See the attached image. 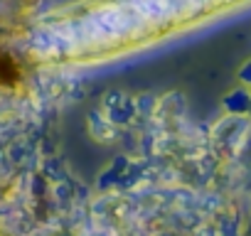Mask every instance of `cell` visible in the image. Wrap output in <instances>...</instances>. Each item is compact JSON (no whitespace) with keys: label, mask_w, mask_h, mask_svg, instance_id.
Instances as JSON below:
<instances>
[{"label":"cell","mask_w":251,"mask_h":236,"mask_svg":"<svg viewBox=\"0 0 251 236\" xmlns=\"http://www.w3.org/2000/svg\"><path fill=\"white\" fill-rule=\"evenodd\" d=\"M249 106H251V89L246 86H236L226 91L222 98V108L226 116H249Z\"/></svg>","instance_id":"6da1fadb"},{"label":"cell","mask_w":251,"mask_h":236,"mask_svg":"<svg viewBox=\"0 0 251 236\" xmlns=\"http://www.w3.org/2000/svg\"><path fill=\"white\" fill-rule=\"evenodd\" d=\"M236 79H239V84H241V86L251 89V57H249V59H244V64H241V67H239V71H236Z\"/></svg>","instance_id":"7a4b0ae2"},{"label":"cell","mask_w":251,"mask_h":236,"mask_svg":"<svg viewBox=\"0 0 251 236\" xmlns=\"http://www.w3.org/2000/svg\"><path fill=\"white\" fill-rule=\"evenodd\" d=\"M249 118H251V106H249Z\"/></svg>","instance_id":"277c9868"},{"label":"cell","mask_w":251,"mask_h":236,"mask_svg":"<svg viewBox=\"0 0 251 236\" xmlns=\"http://www.w3.org/2000/svg\"><path fill=\"white\" fill-rule=\"evenodd\" d=\"M246 234L251 236V216H249V226H246Z\"/></svg>","instance_id":"3957f363"}]
</instances>
